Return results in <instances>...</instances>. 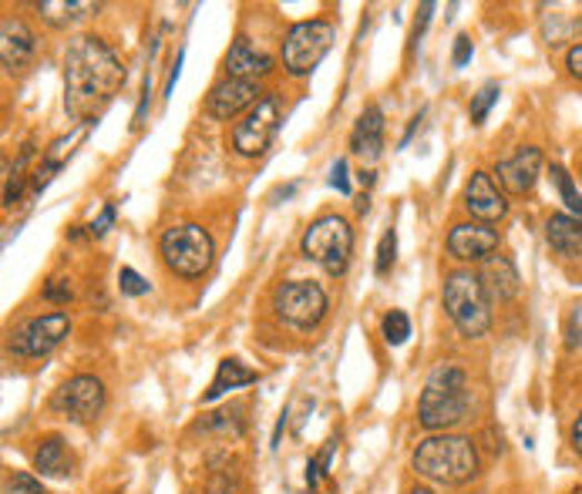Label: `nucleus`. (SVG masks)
Wrapping results in <instances>:
<instances>
[{
    "mask_svg": "<svg viewBox=\"0 0 582 494\" xmlns=\"http://www.w3.org/2000/svg\"><path fill=\"white\" fill-rule=\"evenodd\" d=\"M122 84H126V64L101 38L94 34L71 38L64 51V111L74 121L94 125V118H101V111L114 101Z\"/></svg>",
    "mask_w": 582,
    "mask_h": 494,
    "instance_id": "1",
    "label": "nucleus"
},
{
    "mask_svg": "<svg viewBox=\"0 0 582 494\" xmlns=\"http://www.w3.org/2000/svg\"><path fill=\"white\" fill-rule=\"evenodd\" d=\"M472 411V391L469 374L458 363H438L421 391L418 401V421L424 431H448L461 424Z\"/></svg>",
    "mask_w": 582,
    "mask_h": 494,
    "instance_id": "2",
    "label": "nucleus"
},
{
    "mask_svg": "<svg viewBox=\"0 0 582 494\" xmlns=\"http://www.w3.org/2000/svg\"><path fill=\"white\" fill-rule=\"evenodd\" d=\"M479 464H482L479 447L469 437H458V434L424 437L411 454V467L421 477H428L434 484H448V487L469 484L479 474Z\"/></svg>",
    "mask_w": 582,
    "mask_h": 494,
    "instance_id": "3",
    "label": "nucleus"
},
{
    "mask_svg": "<svg viewBox=\"0 0 582 494\" xmlns=\"http://www.w3.org/2000/svg\"><path fill=\"white\" fill-rule=\"evenodd\" d=\"M444 313L461 336L479 340L492 326V300L479 273L458 270L444 280Z\"/></svg>",
    "mask_w": 582,
    "mask_h": 494,
    "instance_id": "4",
    "label": "nucleus"
},
{
    "mask_svg": "<svg viewBox=\"0 0 582 494\" xmlns=\"http://www.w3.org/2000/svg\"><path fill=\"white\" fill-rule=\"evenodd\" d=\"M300 253L323 266L330 276H343L354 256V229L343 215H320L300 239Z\"/></svg>",
    "mask_w": 582,
    "mask_h": 494,
    "instance_id": "5",
    "label": "nucleus"
},
{
    "mask_svg": "<svg viewBox=\"0 0 582 494\" xmlns=\"http://www.w3.org/2000/svg\"><path fill=\"white\" fill-rule=\"evenodd\" d=\"M159 253H162V263L182 276V280H195L202 276L209 266H212V256H215V242L209 235V229L195 225V222H179V225H169L159 239Z\"/></svg>",
    "mask_w": 582,
    "mask_h": 494,
    "instance_id": "6",
    "label": "nucleus"
},
{
    "mask_svg": "<svg viewBox=\"0 0 582 494\" xmlns=\"http://www.w3.org/2000/svg\"><path fill=\"white\" fill-rule=\"evenodd\" d=\"M333 38H337V28L330 21L313 18V21L293 24L283 38V68H287V74L307 78L327 58V51L333 48Z\"/></svg>",
    "mask_w": 582,
    "mask_h": 494,
    "instance_id": "7",
    "label": "nucleus"
},
{
    "mask_svg": "<svg viewBox=\"0 0 582 494\" xmlns=\"http://www.w3.org/2000/svg\"><path fill=\"white\" fill-rule=\"evenodd\" d=\"M280 121H283V104L277 94H263L237 125H232V152L243 155V159H257L263 155L277 132H280Z\"/></svg>",
    "mask_w": 582,
    "mask_h": 494,
    "instance_id": "8",
    "label": "nucleus"
},
{
    "mask_svg": "<svg viewBox=\"0 0 582 494\" xmlns=\"http://www.w3.org/2000/svg\"><path fill=\"white\" fill-rule=\"evenodd\" d=\"M327 306H330L327 303V293L313 280H290V283H280L277 293H273L277 316L287 326L300 330V333L317 330L323 323V316H327Z\"/></svg>",
    "mask_w": 582,
    "mask_h": 494,
    "instance_id": "9",
    "label": "nucleus"
},
{
    "mask_svg": "<svg viewBox=\"0 0 582 494\" xmlns=\"http://www.w3.org/2000/svg\"><path fill=\"white\" fill-rule=\"evenodd\" d=\"M71 333V316L68 313H41V316H31L24 323H18L11 330V340H8V350L14 356H24V360H34V356H48L51 350H58Z\"/></svg>",
    "mask_w": 582,
    "mask_h": 494,
    "instance_id": "10",
    "label": "nucleus"
},
{
    "mask_svg": "<svg viewBox=\"0 0 582 494\" xmlns=\"http://www.w3.org/2000/svg\"><path fill=\"white\" fill-rule=\"evenodd\" d=\"M104 404H108V391L91 374H78V377L64 381L54 391V397H51V411L61 414V417H68V421H74V424L94 421L104 411Z\"/></svg>",
    "mask_w": 582,
    "mask_h": 494,
    "instance_id": "11",
    "label": "nucleus"
},
{
    "mask_svg": "<svg viewBox=\"0 0 582 494\" xmlns=\"http://www.w3.org/2000/svg\"><path fill=\"white\" fill-rule=\"evenodd\" d=\"M499 232L485 222H461L448 232V253L458 263H482L492 260V253H499Z\"/></svg>",
    "mask_w": 582,
    "mask_h": 494,
    "instance_id": "12",
    "label": "nucleus"
},
{
    "mask_svg": "<svg viewBox=\"0 0 582 494\" xmlns=\"http://www.w3.org/2000/svg\"><path fill=\"white\" fill-rule=\"evenodd\" d=\"M260 84L257 81H237V78H222L219 84H212L209 98H205V114L215 121H229L237 114H247L257 101H260Z\"/></svg>",
    "mask_w": 582,
    "mask_h": 494,
    "instance_id": "13",
    "label": "nucleus"
},
{
    "mask_svg": "<svg viewBox=\"0 0 582 494\" xmlns=\"http://www.w3.org/2000/svg\"><path fill=\"white\" fill-rule=\"evenodd\" d=\"M34 54H38V34L28 28V21L8 14L0 21V61H4L11 74H18L34 61Z\"/></svg>",
    "mask_w": 582,
    "mask_h": 494,
    "instance_id": "14",
    "label": "nucleus"
},
{
    "mask_svg": "<svg viewBox=\"0 0 582 494\" xmlns=\"http://www.w3.org/2000/svg\"><path fill=\"white\" fill-rule=\"evenodd\" d=\"M464 209L482 222H499V219H505L509 202L489 172H475L469 179V185H464Z\"/></svg>",
    "mask_w": 582,
    "mask_h": 494,
    "instance_id": "15",
    "label": "nucleus"
},
{
    "mask_svg": "<svg viewBox=\"0 0 582 494\" xmlns=\"http://www.w3.org/2000/svg\"><path fill=\"white\" fill-rule=\"evenodd\" d=\"M539 172H542V152L532 149V145L519 149L512 159H502V162L495 165L499 182H502L505 192H512V195L532 192V185L539 182Z\"/></svg>",
    "mask_w": 582,
    "mask_h": 494,
    "instance_id": "16",
    "label": "nucleus"
},
{
    "mask_svg": "<svg viewBox=\"0 0 582 494\" xmlns=\"http://www.w3.org/2000/svg\"><path fill=\"white\" fill-rule=\"evenodd\" d=\"M222 64H225V78H237V81H257V78H267L273 71V58L257 51L247 38L232 41Z\"/></svg>",
    "mask_w": 582,
    "mask_h": 494,
    "instance_id": "17",
    "label": "nucleus"
},
{
    "mask_svg": "<svg viewBox=\"0 0 582 494\" xmlns=\"http://www.w3.org/2000/svg\"><path fill=\"white\" fill-rule=\"evenodd\" d=\"M384 149V111L381 104H371L361 111L354 135H351V152L361 155L364 162H378Z\"/></svg>",
    "mask_w": 582,
    "mask_h": 494,
    "instance_id": "18",
    "label": "nucleus"
},
{
    "mask_svg": "<svg viewBox=\"0 0 582 494\" xmlns=\"http://www.w3.org/2000/svg\"><path fill=\"white\" fill-rule=\"evenodd\" d=\"M545 242L549 250L562 260H579L582 256V219L575 215H549L545 219Z\"/></svg>",
    "mask_w": 582,
    "mask_h": 494,
    "instance_id": "19",
    "label": "nucleus"
},
{
    "mask_svg": "<svg viewBox=\"0 0 582 494\" xmlns=\"http://www.w3.org/2000/svg\"><path fill=\"white\" fill-rule=\"evenodd\" d=\"M74 467L71 461V451H68V441L61 434H48L38 441L34 447V471L41 477H68Z\"/></svg>",
    "mask_w": 582,
    "mask_h": 494,
    "instance_id": "20",
    "label": "nucleus"
},
{
    "mask_svg": "<svg viewBox=\"0 0 582 494\" xmlns=\"http://www.w3.org/2000/svg\"><path fill=\"white\" fill-rule=\"evenodd\" d=\"M482 283H485V290H489V300H499V303L515 300L519 290H522V280H519L512 260H505V256L489 260V266H485V273H482Z\"/></svg>",
    "mask_w": 582,
    "mask_h": 494,
    "instance_id": "21",
    "label": "nucleus"
},
{
    "mask_svg": "<svg viewBox=\"0 0 582 494\" xmlns=\"http://www.w3.org/2000/svg\"><path fill=\"white\" fill-rule=\"evenodd\" d=\"M247 384H257V370H250V366L240 363V360H222L202 401L212 404V401H219L222 394L237 391V387H247Z\"/></svg>",
    "mask_w": 582,
    "mask_h": 494,
    "instance_id": "22",
    "label": "nucleus"
},
{
    "mask_svg": "<svg viewBox=\"0 0 582 494\" xmlns=\"http://www.w3.org/2000/svg\"><path fill=\"white\" fill-rule=\"evenodd\" d=\"M38 14L51 24V28H71L91 14H98V4L91 0H41Z\"/></svg>",
    "mask_w": 582,
    "mask_h": 494,
    "instance_id": "23",
    "label": "nucleus"
},
{
    "mask_svg": "<svg viewBox=\"0 0 582 494\" xmlns=\"http://www.w3.org/2000/svg\"><path fill=\"white\" fill-rule=\"evenodd\" d=\"M549 175H552V185L559 189V195H562L565 209H569L575 219H582V195H579V189H575L572 175H569L562 165H552V169H549Z\"/></svg>",
    "mask_w": 582,
    "mask_h": 494,
    "instance_id": "24",
    "label": "nucleus"
},
{
    "mask_svg": "<svg viewBox=\"0 0 582 494\" xmlns=\"http://www.w3.org/2000/svg\"><path fill=\"white\" fill-rule=\"evenodd\" d=\"M381 330H384V340H388L391 346H401V343H408V336H411V320H408V313L391 310V313L381 320Z\"/></svg>",
    "mask_w": 582,
    "mask_h": 494,
    "instance_id": "25",
    "label": "nucleus"
},
{
    "mask_svg": "<svg viewBox=\"0 0 582 494\" xmlns=\"http://www.w3.org/2000/svg\"><path fill=\"white\" fill-rule=\"evenodd\" d=\"M394 263H398V232L388 229V232L381 235V245H378V263H374L378 276H388V273L394 270Z\"/></svg>",
    "mask_w": 582,
    "mask_h": 494,
    "instance_id": "26",
    "label": "nucleus"
},
{
    "mask_svg": "<svg viewBox=\"0 0 582 494\" xmlns=\"http://www.w3.org/2000/svg\"><path fill=\"white\" fill-rule=\"evenodd\" d=\"M499 101V84L495 81H489L475 98H472V108H469V114H472V121L475 125H482V121L489 118V111H492V104Z\"/></svg>",
    "mask_w": 582,
    "mask_h": 494,
    "instance_id": "27",
    "label": "nucleus"
},
{
    "mask_svg": "<svg viewBox=\"0 0 582 494\" xmlns=\"http://www.w3.org/2000/svg\"><path fill=\"white\" fill-rule=\"evenodd\" d=\"M4 491H8V494H44V487H41V477H34V474H24V471L11 474V477L4 481Z\"/></svg>",
    "mask_w": 582,
    "mask_h": 494,
    "instance_id": "28",
    "label": "nucleus"
},
{
    "mask_svg": "<svg viewBox=\"0 0 582 494\" xmlns=\"http://www.w3.org/2000/svg\"><path fill=\"white\" fill-rule=\"evenodd\" d=\"M119 290H122V296H146V293H149V280L126 266V270L119 273Z\"/></svg>",
    "mask_w": 582,
    "mask_h": 494,
    "instance_id": "29",
    "label": "nucleus"
},
{
    "mask_svg": "<svg viewBox=\"0 0 582 494\" xmlns=\"http://www.w3.org/2000/svg\"><path fill=\"white\" fill-rule=\"evenodd\" d=\"M71 296H74V290H71V280H51L48 286H44V300H51V303H71Z\"/></svg>",
    "mask_w": 582,
    "mask_h": 494,
    "instance_id": "30",
    "label": "nucleus"
},
{
    "mask_svg": "<svg viewBox=\"0 0 582 494\" xmlns=\"http://www.w3.org/2000/svg\"><path fill=\"white\" fill-rule=\"evenodd\" d=\"M330 185L340 192V195H351V169H347V159H337L333 172H330Z\"/></svg>",
    "mask_w": 582,
    "mask_h": 494,
    "instance_id": "31",
    "label": "nucleus"
},
{
    "mask_svg": "<svg viewBox=\"0 0 582 494\" xmlns=\"http://www.w3.org/2000/svg\"><path fill=\"white\" fill-rule=\"evenodd\" d=\"M149 108H152V74H146V84H142V98H139V108H136V121H132L136 129H142V125H146V114H149Z\"/></svg>",
    "mask_w": 582,
    "mask_h": 494,
    "instance_id": "32",
    "label": "nucleus"
},
{
    "mask_svg": "<svg viewBox=\"0 0 582 494\" xmlns=\"http://www.w3.org/2000/svg\"><path fill=\"white\" fill-rule=\"evenodd\" d=\"M111 225H114V202H108V205L101 209V215L91 222V229H88V232H91L94 239H101V235H108V229H111Z\"/></svg>",
    "mask_w": 582,
    "mask_h": 494,
    "instance_id": "33",
    "label": "nucleus"
},
{
    "mask_svg": "<svg viewBox=\"0 0 582 494\" xmlns=\"http://www.w3.org/2000/svg\"><path fill=\"white\" fill-rule=\"evenodd\" d=\"M451 61H454V68H464V64H469L472 61V38H458L454 41V54H451Z\"/></svg>",
    "mask_w": 582,
    "mask_h": 494,
    "instance_id": "34",
    "label": "nucleus"
},
{
    "mask_svg": "<svg viewBox=\"0 0 582 494\" xmlns=\"http://www.w3.org/2000/svg\"><path fill=\"white\" fill-rule=\"evenodd\" d=\"M565 68L575 81H582V44H572L569 54H565Z\"/></svg>",
    "mask_w": 582,
    "mask_h": 494,
    "instance_id": "35",
    "label": "nucleus"
},
{
    "mask_svg": "<svg viewBox=\"0 0 582 494\" xmlns=\"http://www.w3.org/2000/svg\"><path fill=\"white\" fill-rule=\"evenodd\" d=\"M421 18L414 21V31H411V41H421V34L428 31V24H431V14H434V4H421V11H418Z\"/></svg>",
    "mask_w": 582,
    "mask_h": 494,
    "instance_id": "36",
    "label": "nucleus"
},
{
    "mask_svg": "<svg viewBox=\"0 0 582 494\" xmlns=\"http://www.w3.org/2000/svg\"><path fill=\"white\" fill-rule=\"evenodd\" d=\"M205 494H232V481H229V477H215V481L205 487Z\"/></svg>",
    "mask_w": 582,
    "mask_h": 494,
    "instance_id": "37",
    "label": "nucleus"
},
{
    "mask_svg": "<svg viewBox=\"0 0 582 494\" xmlns=\"http://www.w3.org/2000/svg\"><path fill=\"white\" fill-rule=\"evenodd\" d=\"M179 68H182V54L175 58V64H172V71H169V81H165V98H172V91H175V81H179Z\"/></svg>",
    "mask_w": 582,
    "mask_h": 494,
    "instance_id": "38",
    "label": "nucleus"
},
{
    "mask_svg": "<svg viewBox=\"0 0 582 494\" xmlns=\"http://www.w3.org/2000/svg\"><path fill=\"white\" fill-rule=\"evenodd\" d=\"M572 447L582 454V414L575 417V424H572Z\"/></svg>",
    "mask_w": 582,
    "mask_h": 494,
    "instance_id": "39",
    "label": "nucleus"
},
{
    "mask_svg": "<svg viewBox=\"0 0 582 494\" xmlns=\"http://www.w3.org/2000/svg\"><path fill=\"white\" fill-rule=\"evenodd\" d=\"M287 417H290V411H283V414H280V421H277V431H273V447H280V437H283Z\"/></svg>",
    "mask_w": 582,
    "mask_h": 494,
    "instance_id": "40",
    "label": "nucleus"
},
{
    "mask_svg": "<svg viewBox=\"0 0 582 494\" xmlns=\"http://www.w3.org/2000/svg\"><path fill=\"white\" fill-rule=\"evenodd\" d=\"M411 494H434V491H431V487H421V484H418V487H411Z\"/></svg>",
    "mask_w": 582,
    "mask_h": 494,
    "instance_id": "41",
    "label": "nucleus"
},
{
    "mask_svg": "<svg viewBox=\"0 0 582 494\" xmlns=\"http://www.w3.org/2000/svg\"><path fill=\"white\" fill-rule=\"evenodd\" d=\"M579 175H582V165H579Z\"/></svg>",
    "mask_w": 582,
    "mask_h": 494,
    "instance_id": "42",
    "label": "nucleus"
}]
</instances>
